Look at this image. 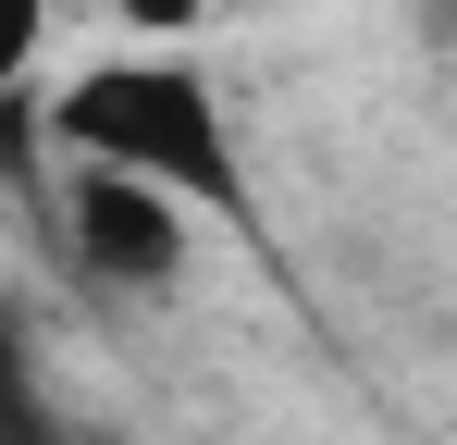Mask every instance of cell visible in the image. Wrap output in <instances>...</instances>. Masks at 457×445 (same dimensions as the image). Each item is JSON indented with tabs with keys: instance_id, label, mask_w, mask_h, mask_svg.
Here are the masks:
<instances>
[{
	"instance_id": "obj_1",
	"label": "cell",
	"mask_w": 457,
	"mask_h": 445,
	"mask_svg": "<svg viewBox=\"0 0 457 445\" xmlns=\"http://www.w3.org/2000/svg\"><path fill=\"white\" fill-rule=\"evenodd\" d=\"M50 137L75 148V161H112V173L173 186L186 211L247 222V161H235V124H223V99H211V74H186V63H112V74H75V99L50 112Z\"/></svg>"
},
{
	"instance_id": "obj_2",
	"label": "cell",
	"mask_w": 457,
	"mask_h": 445,
	"mask_svg": "<svg viewBox=\"0 0 457 445\" xmlns=\"http://www.w3.org/2000/svg\"><path fill=\"white\" fill-rule=\"evenodd\" d=\"M62 248H75V273H87V285L149 297V285H173V273L198 260V222H186V198H173V186L87 161V173H75V198H62Z\"/></svg>"
},
{
	"instance_id": "obj_3",
	"label": "cell",
	"mask_w": 457,
	"mask_h": 445,
	"mask_svg": "<svg viewBox=\"0 0 457 445\" xmlns=\"http://www.w3.org/2000/svg\"><path fill=\"white\" fill-rule=\"evenodd\" d=\"M0 445H62V421H50V396H37V371H25L12 334H0Z\"/></svg>"
},
{
	"instance_id": "obj_4",
	"label": "cell",
	"mask_w": 457,
	"mask_h": 445,
	"mask_svg": "<svg viewBox=\"0 0 457 445\" xmlns=\"http://www.w3.org/2000/svg\"><path fill=\"white\" fill-rule=\"evenodd\" d=\"M37 38H50V0H0V87H25Z\"/></svg>"
},
{
	"instance_id": "obj_5",
	"label": "cell",
	"mask_w": 457,
	"mask_h": 445,
	"mask_svg": "<svg viewBox=\"0 0 457 445\" xmlns=\"http://www.w3.org/2000/svg\"><path fill=\"white\" fill-rule=\"evenodd\" d=\"M211 0H124V25H198Z\"/></svg>"
}]
</instances>
